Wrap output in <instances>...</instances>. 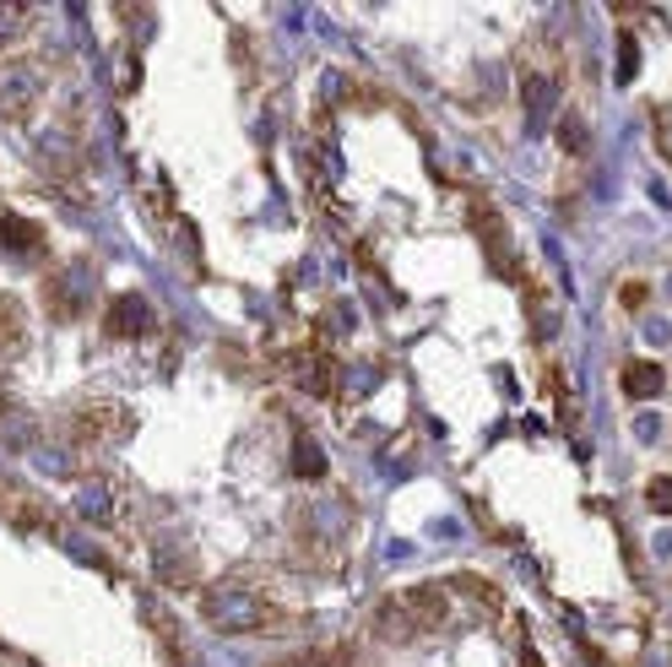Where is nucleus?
I'll use <instances>...</instances> for the list:
<instances>
[{"label": "nucleus", "mask_w": 672, "mask_h": 667, "mask_svg": "<svg viewBox=\"0 0 672 667\" xmlns=\"http://www.w3.org/2000/svg\"><path fill=\"white\" fill-rule=\"evenodd\" d=\"M542 391H548V397L570 412V391H564V375H559V369H542Z\"/></svg>", "instance_id": "6ab92c4d"}, {"label": "nucleus", "mask_w": 672, "mask_h": 667, "mask_svg": "<svg viewBox=\"0 0 672 667\" xmlns=\"http://www.w3.org/2000/svg\"><path fill=\"white\" fill-rule=\"evenodd\" d=\"M6 516H11V521H17L22 532H28V527H39V521H50V510H44L39 499H28V494H17V499L6 505Z\"/></svg>", "instance_id": "4468645a"}, {"label": "nucleus", "mask_w": 672, "mask_h": 667, "mask_svg": "<svg viewBox=\"0 0 672 667\" xmlns=\"http://www.w3.org/2000/svg\"><path fill=\"white\" fill-rule=\"evenodd\" d=\"M472 234L483 239L488 261L505 271V277H521V267H516V261H510V250H505V234H499V212H494V206H488L483 196L472 201ZM521 282H527V277H521Z\"/></svg>", "instance_id": "7ed1b4c3"}, {"label": "nucleus", "mask_w": 672, "mask_h": 667, "mask_svg": "<svg viewBox=\"0 0 672 667\" xmlns=\"http://www.w3.org/2000/svg\"><path fill=\"white\" fill-rule=\"evenodd\" d=\"M559 141H564V152H586V120L581 115H564L559 120Z\"/></svg>", "instance_id": "2eb2a0df"}, {"label": "nucleus", "mask_w": 672, "mask_h": 667, "mask_svg": "<svg viewBox=\"0 0 672 667\" xmlns=\"http://www.w3.org/2000/svg\"><path fill=\"white\" fill-rule=\"evenodd\" d=\"M527 310H532V332H538V336L559 332V310L548 304V293H542L538 282H527Z\"/></svg>", "instance_id": "9b49d317"}, {"label": "nucleus", "mask_w": 672, "mask_h": 667, "mask_svg": "<svg viewBox=\"0 0 672 667\" xmlns=\"http://www.w3.org/2000/svg\"><path fill=\"white\" fill-rule=\"evenodd\" d=\"M109 332L115 336H147L152 332V310H147L141 293H126V299L109 304Z\"/></svg>", "instance_id": "6e6552de"}, {"label": "nucleus", "mask_w": 672, "mask_h": 667, "mask_svg": "<svg viewBox=\"0 0 672 667\" xmlns=\"http://www.w3.org/2000/svg\"><path fill=\"white\" fill-rule=\"evenodd\" d=\"M115 429H126V412H120V407H109V401L82 407V412L71 418V445H98V440L115 434Z\"/></svg>", "instance_id": "423d86ee"}, {"label": "nucleus", "mask_w": 672, "mask_h": 667, "mask_svg": "<svg viewBox=\"0 0 672 667\" xmlns=\"http://www.w3.org/2000/svg\"><path fill=\"white\" fill-rule=\"evenodd\" d=\"M293 467L304 472V477H321V472H326V456H321V445H315V440H299V456H293Z\"/></svg>", "instance_id": "dca6fc26"}, {"label": "nucleus", "mask_w": 672, "mask_h": 667, "mask_svg": "<svg viewBox=\"0 0 672 667\" xmlns=\"http://www.w3.org/2000/svg\"><path fill=\"white\" fill-rule=\"evenodd\" d=\"M202 613L212 630L223 635H261V630H282V607L261 581L250 575H228V581H212L202 592Z\"/></svg>", "instance_id": "f257e3e1"}, {"label": "nucleus", "mask_w": 672, "mask_h": 667, "mask_svg": "<svg viewBox=\"0 0 672 667\" xmlns=\"http://www.w3.org/2000/svg\"><path fill=\"white\" fill-rule=\"evenodd\" d=\"M521 104H527V115H532V131H542V126L553 120L559 87H553L548 76H527V82H521Z\"/></svg>", "instance_id": "1a4fd4ad"}, {"label": "nucleus", "mask_w": 672, "mask_h": 667, "mask_svg": "<svg viewBox=\"0 0 672 667\" xmlns=\"http://www.w3.org/2000/svg\"><path fill=\"white\" fill-rule=\"evenodd\" d=\"M618 299H624L629 310H640V304L651 299V288H646V282H624V288H618Z\"/></svg>", "instance_id": "aec40b11"}, {"label": "nucleus", "mask_w": 672, "mask_h": 667, "mask_svg": "<svg viewBox=\"0 0 672 667\" xmlns=\"http://www.w3.org/2000/svg\"><path fill=\"white\" fill-rule=\"evenodd\" d=\"M28 98H33V71L22 61H0V115L17 120L28 109Z\"/></svg>", "instance_id": "0eeeda50"}, {"label": "nucleus", "mask_w": 672, "mask_h": 667, "mask_svg": "<svg viewBox=\"0 0 672 667\" xmlns=\"http://www.w3.org/2000/svg\"><path fill=\"white\" fill-rule=\"evenodd\" d=\"M646 505H651L657 516H672V477H657V483L646 488Z\"/></svg>", "instance_id": "f3484780"}, {"label": "nucleus", "mask_w": 672, "mask_h": 667, "mask_svg": "<svg viewBox=\"0 0 672 667\" xmlns=\"http://www.w3.org/2000/svg\"><path fill=\"white\" fill-rule=\"evenodd\" d=\"M369 630H375L386 646H407V641L418 635V618L407 613L402 592H397V598H380V602H375V613H369Z\"/></svg>", "instance_id": "39448f33"}, {"label": "nucleus", "mask_w": 672, "mask_h": 667, "mask_svg": "<svg viewBox=\"0 0 672 667\" xmlns=\"http://www.w3.org/2000/svg\"><path fill=\"white\" fill-rule=\"evenodd\" d=\"M288 375L304 397H332L336 391V353L326 342H304L288 353Z\"/></svg>", "instance_id": "f03ea898"}, {"label": "nucleus", "mask_w": 672, "mask_h": 667, "mask_svg": "<svg viewBox=\"0 0 672 667\" xmlns=\"http://www.w3.org/2000/svg\"><path fill=\"white\" fill-rule=\"evenodd\" d=\"M662 386H668L662 364H629V369H624V391H629V397H657Z\"/></svg>", "instance_id": "9d476101"}, {"label": "nucleus", "mask_w": 672, "mask_h": 667, "mask_svg": "<svg viewBox=\"0 0 672 667\" xmlns=\"http://www.w3.org/2000/svg\"><path fill=\"white\" fill-rule=\"evenodd\" d=\"M451 592H462V598H472V602H483L488 613H499V607H505V598H499L488 581H477V575H456V581H451Z\"/></svg>", "instance_id": "f8f14e48"}, {"label": "nucleus", "mask_w": 672, "mask_h": 667, "mask_svg": "<svg viewBox=\"0 0 672 667\" xmlns=\"http://www.w3.org/2000/svg\"><path fill=\"white\" fill-rule=\"evenodd\" d=\"M618 50H624V66H618V76H635V39H624Z\"/></svg>", "instance_id": "412c9836"}, {"label": "nucleus", "mask_w": 672, "mask_h": 667, "mask_svg": "<svg viewBox=\"0 0 672 667\" xmlns=\"http://www.w3.org/2000/svg\"><path fill=\"white\" fill-rule=\"evenodd\" d=\"M0 407H6V401H0Z\"/></svg>", "instance_id": "4be33fe9"}, {"label": "nucleus", "mask_w": 672, "mask_h": 667, "mask_svg": "<svg viewBox=\"0 0 672 667\" xmlns=\"http://www.w3.org/2000/svg\"><path fill=\"white\" fill-rule=\"evenodd\" d=\"M402 602H407V613L418 618V630H440V624H451V587H440V581L407 587Z\"/></svg>", "instance_id": "20e7f679"}, {"label": "nucleus", "mask_w": 672, "mask_h": 667, "mask_svg": "<svg viewBox=\"0 0 672 667\" xmlns=\"http://www.w3.org/2000/svg\"><path fill=\"white\" fill-rule=\"evenodd\" d=\"M0 245H11V250H39V228L22 223V217H0Z\"/></svg>", "instance_id": "ddd939ff"}, {"label": "nucleus", "mask_w": 672, "mask_h": 667, "mask_svg": "<svg viewBox=\"0 0 672 667\" xmlns=\"http://www.w3.org/2000/svg\"><path fill=\"white\" fill-rule=\"evenodd\" d=\"M310 667H358V657H353V646H326L310 657Z\"/></svg>", "instance_id": "a211bd4d"}]
</instances>
